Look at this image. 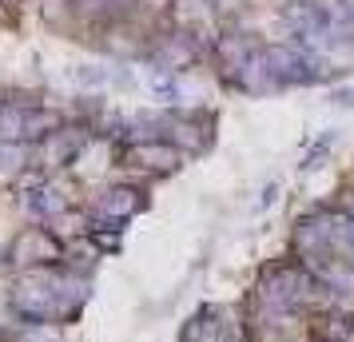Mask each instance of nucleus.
Segmentation results:
<instances>
[{"label": "nucleus", "instance_id": "20e7f679", "mask_svg": "<svg viewBox=\"0 0 354 342\" xmlns=\"http://www.w3.org/2000/svg\"><path fill=\"white\" fill-rule=\"evenodd\" d=\"M144 207V191H136V187H108L104 196L96 199V219H112V223H124L131 211H140Z\"/></svg>", "mask_w": 354, "mask_h": 342}, {"label": "nucleus", "instance_id": "7ed1b4c3", "mask_svg": "<svg viewBox=\"0 0 354 342\" xmlns=\"http://www.w3.org/2000/svg\"><path fill=\"white\" fill-rule=\"evenodd\" d=\"M84 144H88V131L76 128V124H60L52 135H44V140L36 144V160H40L44 171H60L68 163H76Z\"/></svg>", "mask_w": 354, "mask_h": 342}, {"label": "nucleus", "instance_id": "f03ea898", "mask_svg": "<svg viewBox=\"0 0 354 342\" xmlns=\"http://www.w3.org/2000/svg\"><path fill=\"white\" fill-rule=\"evenodd\" d=\"M20 203H24V211L40 219V223H56L60 215L68 211V196L64 187L48 175H32V180H24L20 187Z\"/></svg>", "mask_w": 354, "mask_h": 342}, {"label": "nucleus", "instance_id": "39448f33", "mask_svg": "<svg viewBox=\"0 0 354 342\" xmlns=\"http://www.w3.org/2000/svg\"><path fill=\"white\" fill-rule=\"evenodd\" d=\"M128 160L167 171V167H176V151H167V147H160V144H136V147H128Z\"/></svg>", "mask_w": 354, "mask_h": 342}, {"label": "nucleus", "instance_id": "f257e3e1", "mask_svg": "<svg viewBox=\"0 0 354 342\" xmlns=\"http://www.w3.org/2000/svg\"><path fill=\"white\" fill-rule=\"evenodd\" d=\"M68 243L60 239V231L52 227H24L17 231L4 251H0V267L4 271H36V267H60L64 263Z\"/></svg>", "mask_w": 354, "mask_h": 342}]
</instances>
